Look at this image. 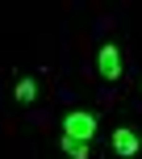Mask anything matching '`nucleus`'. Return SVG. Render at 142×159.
<instances>
[{
  "mask_svg": "<svg viewBox=\"0 0 142 159\" xmlns=\"http://www.w3.org/2000/svg\"><path fill=\"white\" fill-rule=\"evenodd\" d=\"M96 134V117L88 109H75L63 117V138H79V143H88V138Z\"/></svg>",
  "mask_w": 142,
  "mask_h": 159,
  "instance_id": "obj_1",
  "label": "nucleus"
},
{
  "mask_svg": "<svg viewBox=\"0 0 142 159\" xmlns=\"http://www.w3.org/2000/svg\"><path fill=\"white\" fill-rule=\"evenodd\" d=\"M59 147H63L67 159H88V143H79V138H63Z\"/></svg>",
  "mask_w": 142,
  "mask_h": 159,
  "instance_id": "obj_4",
  "label": "nucleus"
},
{
  "mask_svg": "<svg viewBox=\"0 0 142 159\" xmlns=\"http://www.w3.org/2000/svg\"><path fill=\"white\" fill-rule=\"evenodd\" d=\"M96 71H100L104 84H113V80L121 75V50L113 46V42H104V46L96 50Z\"/></svg>",
  "mask_w": 142,
  "mask_h": 159,
  "instance_id": "obj_2",
  "label": "nucleus"
},
{
  "mask_svg": "<svg viewBox=\"0 0 142 159\" xmlns=\"http://www.w3.org/2000/svg\"><path fill=\"white\" fill-rule=\"evenodd\" d=\"M33 96H38L33 80H29V75H21V80H17V101H21V105H33Z\"/></svg>",
  "mask_w": 142,
  "mask_h": 159,
  "instance_id": "obj_5",
  "label": "nucleus"
},
{
  "mask_svg": "<svg viewBox=\"0 0 142 159\" xmlns=\"http://www.w3.org/2000/svg\"><path fill=\"white\" fill-rule=\"evenodd\" d=\"M113 151H117L121 159H134V155H138V134H134L130 126H121L117 134H113Z\"/></svg>",
  "mask_w": 142,
  "mask_h": 159,
  "instance_id": "obj_3",
  "label": "nucleus"
}]
</instances>
